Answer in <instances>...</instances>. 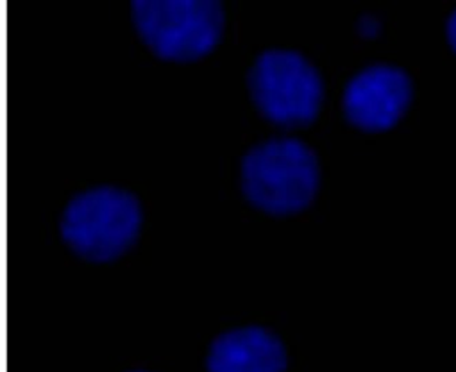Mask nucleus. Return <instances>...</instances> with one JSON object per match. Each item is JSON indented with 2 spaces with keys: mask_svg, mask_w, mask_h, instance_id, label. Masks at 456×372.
<instances>
[{
  "mask_svg": "<svg viewBox=\"0 0 456 372\" xmlns=\"http://www.w3.org/2000/svg\"><path fill=\"white\" fill-rule=\"evenodd\" d=\"M143 228L140 199L117 184H95L76 192L61 210L63 244L81 260L110 263L138 242Z\"/></svg>",
  "mask_w": 456,
  "mask_h": 372,
  "instance_id": "f257e3e1",
  "label": "nucleus"
},
{
  "mask_svg": "<svg viewBox=\"0 0 456 372\" xmlns=\"http://www.w3.org/2000/svg\"><path fill=\"white\" fill-rule=\"evenodd\" d=\"M240 186L246 199L265 214H301L319 192V158L308 143L294 136L264 140L242 158Z\"/></svg>",
  "mask_w": 456,
  "mask_h": 372,
  "instance_id": "f03ea898",
  "label": "nucleus"
},
{
  "mask_svg": "<svg viewBox=\"0 0 456 372\" xmlns=\"http://www.w3.org/2000/svg\"><path fill=\"white\" fill-rule=\"evenodd\" d=\"M129 19L143 47L170 63L211 54L225 28V12L216 0H133Z\"/></svg>",
  "mask_w": 456,
  "mask_h": 372,
  "instance_id": "7ed1b4c3",
  "label": "nucleus"
},
{
  "mask_svg": "<svg viewBox=\"0 0 456 372\" xmlns=\"http://www.w3.org/2000/svg\"><path fill=\"white\" fill-rule=\"evenodd\" d=\"M249 95L273 124L303 127L317 120L324 102V81L301 53L271 49L262 53L248 74Z\"/></svg>",
  "mask_w": 456,
  "mask_h": 372,
  "instance_id": "20e7f679",
  "label": "nucleus"
},
{
  "mask_svg": "<svg viewBox=\"0 0 456 372\" xmlns=\"http://www.w3.org/2000/svg\"><path fill=\"white\" fill-rule=\"evenodd\" d=\"M413 101L410 74L395 65L378 63L354 74L342 95L346 120L360 131L381 133L399 124Z\"/></svg>",
  "mask_w": 456,
  "mask_h": 372,
  "instance_id": "39448f33",
  "label": "nucleus"
},
{
  "mask_svg": "<svg viewBox=\"0 0 456 372\" xmlns=\"http://www.w3.org/2000/svg\"><path fill=\"white\" fill-rule=\"evenodd\" d=\"M283 340L264 326H242L220 333L206 356L208 372H285Z\"/></svg>",
  "mask_w": 456,
  "mask_h": 372,
  "instance_id": "423d86ee",
  "label": "nucleus"
},
{
  "mask_svg": "<svg viewBox=\"0 0 456 372\" xmlns=\"http://www.w3.org/2000/svg\"><path fill=\"white\" fill-rule=\"evenodd\" d=\"M379 29H381V26H379V22L376 20V19H372V17H365L363 15V19L358 22V33L363 36V38H374V36H378L379 35Z\"/></svg>",
  "mask_w": 456,
  "mask_h": 372,
  "instance_id": "0eeeda50",
  "label": "nucleus"
},
{
  "mask_svg": "<svg viewBox=\"0 0 456 372\" xmlns=\"http://www.w3.org/2000/svg\"><path fill=\"white\" fill-rule=\"evenodd\" d=\"M445 35L451 49L456 53V10L449 15L447 24H445Z\"/></svg>",
  "mask_w": 456,
  "mask_h": 372,
  "instance_id": "6e6552de",
  "label": "nucleus"
},
{
  "mask_svg": "<svg viewBox=\"0 0 456 372\" xmlns=\"http://www.w3.org/2000/svg\"><path fill=\"white\" fill-rule=\"evenodd\" d=\"M129 372H149V370H129Z\"/></svg>",
  "mask_w": 456,
  "mask_h": 372,
  "instance_id": "1a4fd4ad",
  "label": "nucleus"
}]
</instances>
